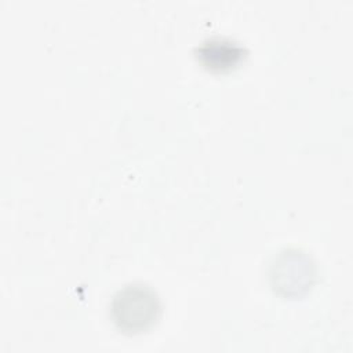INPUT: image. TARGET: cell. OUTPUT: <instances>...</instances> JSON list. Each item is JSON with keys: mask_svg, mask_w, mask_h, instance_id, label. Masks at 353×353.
<instances>
[{"mask_svg": "<svg viewBox=\"0 0 353 353\" xmlns=\"http://www.w3.org/2000/svg\"><path fill=\"white\" fill-rule=\"evenodd\" d=\"M160 309V299L153 288L143 283H131L114 294L110 316L121 332L132 335L150 330L159 320Z\"/></svg>", "mask_w": 353, "mask_h": 353, "instance_id": "1", "label": "cell"}, {"mask_svg": "<svg viewBox=\"0 0 353 353\" xmlns=\"http://www.w3.org/2000/svg\"><path fill=\"white\" fill-rule=\"evenodd\" d=\"M270 279L274 290L284 295H299L313 283L314 265L303 252L288 250L276 258Z\"/></svg>", "mask_w": 353, "mask_h": 353, "instance_id": "2", "label": "cell"}, {"mask_svg": "<svg viewBox=\"0 0 353 353\" xmlns=\"http://www.w3.org/2000/svg\"><path fill=\"white\" fill-rule=\"evenodd\" d=\"M245 48L228 37H210L197 48L196 55L200 63L212 72H226L233 69L244 57Z\"/></svg>", "mask_w": 353, "mask_h": 353, "instance_id": "3", "label": "cell"}]
</instances>
